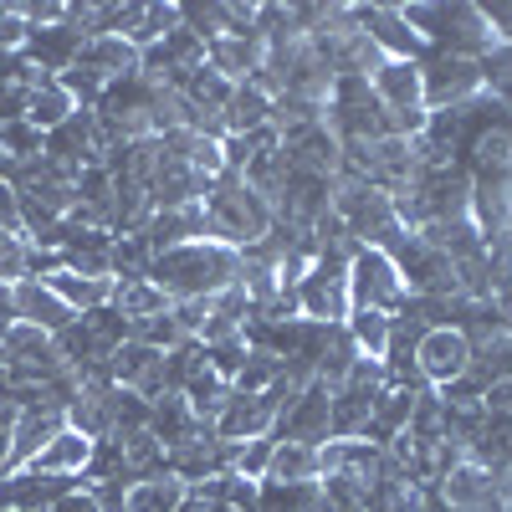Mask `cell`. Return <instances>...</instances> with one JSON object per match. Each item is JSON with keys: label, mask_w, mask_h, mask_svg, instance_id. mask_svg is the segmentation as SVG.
<instances>
[{"label": "cell", "mask_w": 512, "mask_h": 512, "mask_svg": "<svg viewBox=\"0 0 512 512\" xmlns=\"http://www.w3.org/2000/svg\"><path fill=\"white\" fill-rule=\"evenodd\" d=\"M241 277V256L231 246L216 241H190L175 246L149 262V282L169 297V303H195V297H216L226 287H236Z\"/></svg>", "instance_id": "6da1fadb"}, {"label": "cell", "mask_w": 512, "mask_h": 512, "mask_svg": "<svg viewBox=\"0 0 512 512\" xmlns=\"http://www.w3.org/2000/svg\"><path fill=\"white\" fill-rule=\"evenodd\" d=\"M0 231L26 236V231H21V200H16V185H11V180L0 185Z\"/></svg>", "instance_id": "f35d334b"}, {"label": "cell", "mask_w": 512, "mask_h": 512, "mask_svg": "<svg viewBox=\"0 0 512 512\" xmlns=\"http://www.w3.org/2000/svg\"><path fill=\"white\" fill-rule=\"evenodd\" d=\"M354 21L364 26V36L379 47L384 62H420L425 57V41L405 26L400 6H354Z\"/></svg>", "instance_id": "9a60e30c"}, {"label": "cell", "mask_w": 512, "mask_h": 512, "mask_svg": "<svg viewBox=\"0 0 512 512\" xmlns=\"http://www.w3.org/2000/svg\"><path fill=\"white\" fill-rule=\"evenodd\" d=\"M390 323H395L390 313H369V308H354V313L344 318L354 349H359L364 359H384V349H390Z\"/></svg>", "instance_id": "1f68e13d"}, {"label": "cell", "mask_w": 512, "mask_h": 512, "mask_svg": "<svg viewBox=\"0 0 512 512\" xmlns=\"http://www.w3.org/2000/svg\"><path fill=\"white\" fill-rule=\"evenodd\" d=\"M395 216L405 231L466 221L472 216V175L461 164H425L415 175V185L405 195H395Z\"/></svg>", "instance_id": "3957f363"}, {"label": "cell", "mask_w": 512, "mask_h": 512, "mask_svg": "<svg viewBox=\"0 0 512 512\" xmlns=\"http://www.w3.org/2000/svg\"><path fill=\"white\" fill-rule=\"evenodd\" d=\"M16 328V303H11V287H0V338Z\"/></svg>", "instance_id": "b9f144b4"}, {"label": "cell", "mask_w": 512, "mask_h": 512, "mask_svg": "<svg viewBox=\"0 0 512 512\" xmlns=\"http://www.w3.org/2000/svg\"><path fill=\"white\" fill-rule=\"evenodd\" d=\"M41 128H31L26 118H11V123H0V154H6L11 164H26V159H36L41 154Z\"/></svg>", "instance_id": "d590c367"}, {"label": "cell", "mask_w": 512, "mask_h": 512, "mask_svg": "<svg viewBox=\"0 0 512 512\" xmlns=\"http://www.w3.org/2000/svg\"><path fill=\"white\" fill-rule=\"evenodd\" d=\"M82 41H88V36H82L72 21H57V26H31V31H26V41H21V57H26L36 72L62 77V72L77 62Z\"/></svg>", "instance_id": "2e32d148"}, {"label": "cell", "mask_w": 512, "mask_h": 512, "mask_svg": "<svg viewBox=\"0 0 512 512\" xmlns=\"http://www.w3.org/2000/svg\"><path fill=\"white\" fill-rule=\"evenodd\" d=\"M0 364H6L11 384L16 379H57V374H67L52 333H41L31 323H16L6 338H0Z\"/></svg>", "instance_id": "5bb4252c"}, {"label": "cell", "mask_w": 512, "mask_h": 512, "mask_svg": "<svg viewBox=\"0 0 512 512\" xmlns=\"http://www.w3.org/2000/svg\"><path fill=\"white\" fill-rule=\"evenodd\" d=\"M472 364V338L456 328H425L415 338V374L425 379V390H446Z\"/></svg>", "instance_id": "4fadbf2b"}, {"label": "cell", "mask_w": 512, "mask_h": 512, "mask_svg": "<svg viewBox=\"0 0 512 512\" xmlns=\"http://www.w3.org/2000/svg\"><path fill=\"white\" fill-rule=\"evenodd\" d=\"M507 512H512V492H507Z\"/></svg>", "instance_id": "f6af8a7d"}, {"label": "cell", "mask_w": 512, "mask_h": 512, "mask_svg": "<svg viewBox=\"0 0 512 512\" xmlns=\"http://www.w3.org/2000/svg\"><path fill=\"white\" fill-rule=\"evenodd\" d=\"M108 308H118L128 323H139V318H149V313H164V308H169V297H164L149 277H113Z\"/></svg>", "instance_id": "4316f807"}, {"label": "cell", "mask_w": 512, "mask_h": 512, "mask_svg": "<svg viewBox=\"0 0 512 512\" xmlns=\"http://www.w3.org/2000/svg\"><path fill=\"white\" fill-rule=\"evenodd\" d=\"M41 282H47V287L62 297V303H67L72 313H93V308H103V303H108V292H113V282H108V277H77V272H67V267L47 272Z\"/></svg>", "instance_id": "d4e9b609"}, {"label": "cell", "mask_w": 512, "mask_h": 512, "mask_svg": "<svg viewBox=\"0 0 512 512\" xmlns=\"http://www.w3.org/2000/svg\"><path fill=\"white\" fill-rule=\"evenodd\" d=\"M405 26L425 41L431 52H456V57H487L497 47V36L482 16V6H466V0H456V6H400Z\"/></svg>", "instance_id": "5b68a950"}, {"label": "cell", "mask_w": 512, "mask_h": 512, "mask_svg": "<svg viewBox=\"0 0 512 512\" xmlns=\"http://www.w3.org/2000/svg\"><path fill=\"white\" fill-rule=\"evenodd\" d=\"M11 303H16V323H31V328H41V333H62V328H72V308L62 303V297L47 287V282H36V277H21L16 287H11Z\"/></svg>", "instance_id": "e0dca14e"}, {"label": "cell", "mask_w": 512, "mask_h": 512, "mask_svg": "<svg viewBox=\"0 0 512 512\" xmlns=\"http://www.w3.org/2000/svg\"><path fill=\"white\" fill-rule=\"evenodd\" d=\"M323 482H256V512H318Z\"/></svg>", "instance_id": "484cf974"}, {"label": "cell", "mask_w": 512, "mask_h": 512, "mask_svg": "<svg viewBox=\"0 0 512 512\" xmlns=\"http://www.w3.org/2000/svg\"><path fill=\"white\" fill-rule=\"evenodd\" d=\"M420 512H451V502H446L441 492H425V497H420Z\"/></svg>", "instance_id": "7bdbcfd3"}, {"label": "cell", "mask_w": 512, "mask_h": 512, "mask_svg": "<svg viewBox=\"0 0 512 512\" xmlns=\"http://www.w3.org/2000/svg\"><path fill=\"white\" fill-rule=\"evenodd\" d=\"M200 210H205V241L231 246V251H246L272 231V205L256 195L236 169H221L210 195L200 200Z\"/></svg>", "instance_id": "7a4b0ae2"}, {"label": "cell", "mask_w": 512, "mask_h": 512, "mask_svg": "<svg viewBox=\"0 0 512 512\" xmlns=\"http://www.w3.org/2000/svg\"><path fill=\"white\" fill-rule=\"evenodd\" d=\"M390 395L379 359H354V369L333 384V441H364V425L379 410V400Z\"/></svg>", "instance_id": "52a82bcc"}, {"label": "cell", "mask_w": 512, "mask_h": 512, "mask_svg": "<svg viewBox=\"0 0 512 512\" xmlns=\"http://www.w3.org/2000/svg\"><path fill=\"white\" fill-rule=\"evenodd\" d=\"M185 497V482L180 477H154V482H134L128 487V507L123 512H175Z\"/></svg>", "instance_id": "836d02e7"}, {"label": "cell", "mask_w": 512, "mask_h": 512, "mask_svg": "<svg viewBox=\"0 0 512 512\" xmlns=\"http://www.w3.org/2000/svg\"><path fill=\"white\" fill-rule=\"evenodd\" d=\"M272 441L313 446V451H323L333 441V390H328L323 379H308L303 390H297V400L272 425Z\"/></svg>", "instance_id": "8fae6325"}, {"label": "cell", "mask_w": 512, "mask_h": 512, "mask_svg": "<svg viewBox=\"0 0 512 512\" xmlns=\"http://www.w3.org/2000/svg\"><path fill=\"white\" fill-rule=\"evenodd\" d=\"M272 451H277V441H272V436L236 446V472H241L246 482H262V477H267V466H272Z\"/></svg>", "instance_id": "74e56055"}, {"label": "cell", "mask_w": 512, "mask_h": 512, "mask_svg": "<svg viewBox=\"0 0 512 512\" xmlns=\"http://www.w3.org/2000/svg\"><path fill=\"white\" fill-rule=\"evenodd\" d=\"M482 16H487V26H492V36H497V47H502V41H512V0L482 6Z\"/></svg>", "instance_id": "ab89813d"}, {"label": "cell", "mask_w": 512, "mask_h": 512, "mask_svg": "<svg viewBox=\"0 0 512 512\" xmlns=\"http://www.w3.org/2000/svg\"><path fill=\"white\" fill-rule=\"evenodd\" d=\"M205 62L216 67L226 82H251L256 72H262V62H267V41H262V31L216 36V41H205Z\"/></svg>", "instance_id": "d6986e66"}, {"label": "cell", "mask_w": 512, "mask_h": 512, "mask_svg": "<svg viewBox=\"0 0 512 512\" xmlns=\"http://www.w3.org/2000/svg\"><path fill=\"white\" fill-rule=\"evenodd\" d=\"M88 461H93V441L88 436H77L72 425H62V431L41 446L21 472H36V477H72L82 482V472H88Z\"/></svg>", "instance_id": "ac0fdd59"}, {"label": "cell", "mask_w": 512, "mask_h": 512, "mask_svg": "<svg viewBox=\"0 0 512 512\" xmlns=\"http://www.w3.org/2000/svg\"><path fill=\"white\" fill-rule=\"evenodd\" d=\"M415 395L420 390H390L379 400V410L369 415V425H364V441H374V446H390L395 436H405V425H410V410H415Z\"/></svg>", "instance_id": "f1b7e54d"}, {"label": "cell", "mask_w": 512, "mask_h": 512, "mask_svg": "<svg viewBox=\"0 0 512 512\" xmlns=\"http://www.w3.org/2000/svg\"><path fill=\"white\" fill-rule=\"evenodd\" d=\"M420 72V98H425V113H441V108H456L466 98L482 93V62L477 57H456V52H431L415 62Z\"/></svg>", "instance_id": "9c48e42d"}, {"label": "cell", "mask_w": 512, "mask_h": 512, "mask_svg": "<svg viewBox=\"0 0 512 512\" xmlns=\"http://www.w3.org/2000/svg\"><path fill=\"white\" fill-rule=\"evenodd\" d=\"M297 313L313 323H344L349 318V262L318 256V262L297 277Z\"/></svg>", "instance_id": "7c38bea8"}, {"label": "cell", "mask_w": 512, "mask_h": 512, "mask_svg": "<svg viewBox=\"0 0 512 512\" xmlns=\"http://www.w3.org/2000/svg\"><path fill=\"white\" fill-rule=\"evenodd\" d=\"M405 282H400V272H395V262L384 251H374V246H364L354 262H349V313L354 308H369V313H400L405 308Z\"/></svg>", "instance_id": "30bf717a"}, {"label": "cell", "mask_w": 512, "mask_h": 512, "mask_svg": "<svg viewBox=\"0 0 512 512\" xmlns=\"http://www.w3.org/2000/svg\"><path fill=\"white\" fill-rule=\"evenodd\" d=\"M272 123V98L256 82H236V93L226 103V134H251V128Z\"/></svg>", "instance_id": "f546056e"}, {"label": "cell", "mask_w": 512, "mask_h": 512, "mask_svg": "<svg viewBox=\"0 0 512 512\" xmlns=\"http://www.w3.org/2000/svg\"><path fill=\"white\" fill-rule=\"evenodd\" d=\"M169 31H180V6H144L139 26L128 31V47H134V52H149V47H159Z\"/></svg>", "instance_id": "e575fe53"}, {"label": "cell", "mask_w": 512, "mask_h": 512, "mask_svg": "<svg viewBox=\"0 0 512 512\" xmlns=\"http://www.w3.org/2000/svg\"><path fill=\"white\" fill-rule=\"evenodd\" d=\"M52 344H57L62 364H67L77 379H108L113 354L128 344V318L103 303V308H93V313H77L72 328H62Z\"/></svg>", "instance_id": "8992f818"}, {"label": "cell", "mask_w": 512, "mask_h": 512, "mask_svg": "<svg viewBox=\"0 0 512 512\" xmlns=\"http://www.w3.org/2000/svg\"><path fill=\"white\" fill-rule=\"evenodd\" d=\"M128 338H134V344L159 349V354H169V349L190 344L185 328H180V318H175V308H164V313H149V318H139V323H128Z\"/></svg>", "instance_id": "d6a6232c"}, {"label": "cell", "mask_w": 512, "mask_h": 512, "mask_svg": "<svg viewBox=\"0 0 512 512\" xmlns=\"http://www.w3.org/2000/svg\"><path fill=\"white\" fill-rule=\"evenodd\" d=\"M72 113H77V98L62 88V77H47V82H41V88L31 93V103H26V123H31V128H41V134L62 128Z\"/></svg>", "instance_id": "83f0119b"}, {"label": "cell", "mask_w": 512, "mask_h": 512, "mask_svg": "<svg viewBox=\"0 0 512 512\" xmlns=\"http://www.w3.org/2000/svg\"><path fill=\"white\" fill-rule=\"evenodd\" d=\"M333 216L344 221V231L359 241V246H374V251H390L405 226L395 216V200L384 195L379 185H369L364 175H354V169H338V180H333Z\"/></svg>", "instance_id": "277c9868"}, {"label": "cell", "mask_w": 512, "mask_h": 512, "mask_svg": "<svg viewBox=\"0 0 512 512\" xmlns=\"http://www.w3.org/2000/svg\"><path fill=\"white\" fill-rule=\"evenodd\" d=\"M6 180H11V159H6V154H0V185H6Z\"/></svg>", "instance_id": "ee69618b"}, {"label": "cell", "mask_w": 512, "mask_h": 512, "mask_svg": "<svg viewBox=\"0 0 512 512\" xmlns=\"http://www.w3.org/2000/svg\"><path fill=\"white\" fill-rule=\"evenodd\" d=\"M149 431H154V441H159L164 451H180V446L200 441L210 425L190 410L185 395H159V400H149Z\"/></svg>", "instance_id": "ffe728a7"}, {"label": "cell", "mask_w": 512, "mask_h": 512, "mask_svg": "<svg viewBox=\"0 0 512 512\" xmlns=\"http://www.w3.org/2000/svg\"><path fill=\"white\" fill-rule=\"evenodd\" d=\"M47 512H98V502H93V492H88V487L77 482V487H72L67 497H57Z\"/></svg>", "instance_id": "60d3db41"}, {"label": "cell", "mask_w": 512, "mask_h": 512, "mask_svg": "<svg viewBox=\"0 0 512 512\" xmlns=\"http://www.w3.org/2000/svg\"><path fill=\"white\" fill-rule=\"evenodd\" d=\"M67 425V415L57 410H16V425H11V451H6V472H21V466L47 446L57 431ZM0 472V477H6Z\"/></svg>", "instance_id": "cb8c5ba5"}, {"label": "cell", "mask_w": 512, "mask_h": 512, "mask_svg": "<svg viewBox=\"0 0 512 512\" xmlns=\"http://www.w3.org/2000/svg\"><path fill=\"white\" fill-rule=\"evenodd\" d=\"M26 256H31V241L26 236L0 231V287H16L26 277Z\"/></svg>", "instance_id": "8d00e7d4"}, {"label": "cell", "mask_w": 512, "mask_h": 512, "mask_svg": "<svg viewBox=\"0 0 512 512\" xmlns=\"http://www.w3.org/2000/svg\"><path fill=\"white\" fill-rule=\"evenodd\" d=\"M384 256L395 262V272H400L410 297H461L456 272H451V256L436 241H425L420 231H405Z\"/></svg>", "instance_id": "ba28073f"}, {"label": "cell", "mask_w": 512, "mask_h": 512, "mask_svg": "<svg viewBox=\"0 0 512 512\" xmlns=\"http://www.w3.org/2000/svg\"><path fill=\"white\" fill-rule=\"evenodd\" d=\"M72 477H36V472H6L0 477V512H47L57 497H67Z\"/></svg>", "instance_id": "7402d4cb"}, {"label": "cell", "mask_w": 512, "mask_h": 512, "mask_svg": "<svg viewBox=\"0 0 512 512\" xmlns=\"http://www.w3.org/2000/svg\"><path fill=\"white\" fill-rule=\"evenodd\" d=\"M323 466H318V451L313 446H292V441H277L272 451V466L262 482H318Z\"/></svg>", "instance_id": "4dcf8cb0"}, {"label": "cell", "mask_w": 512, "mask_h": 512, "mask_svg": "<svg viewBox=\"0 0 512 512\" xmlns=\"http://www.w3.org/2000/svg\"><path fill=\"white\" fill-rule=\"evenodd\" d=\"M139 241L149 246V256H164L175 246H190V241H205V210L200 205H180V210H154L144 221Z\"/></svg>", "instance_id": "44dd1931"}, {"label": "cell", "mask_w": 512, "mask_h": 512, "mask_svg": "<svg viewBox=\"0 0 512 512\" xmlns=\"http://www.w3.org/2000/svg\"><path fill=\"white\" fill-rule=\"evenodd\" d=\"M251 323V297L241 287H226L210 297V313L200 323V344L205 349H216V344H241V333Z\"/></svg>", "instance_id": "603a6c76"}]
</instances>
